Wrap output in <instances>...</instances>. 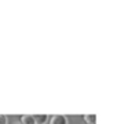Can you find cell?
Masks as SVG:
<instances>
[{
	"label": "cell",
	"mask_w": 128,
	"mask_h": 124,
	"mask_svg": "<svg viewBox=\"0 0 128 124\" xmlns=\"http://www.w3.org/2000/svg\"><path fill=\"white\" fill-rule=\"evenodd\" d=\"M34 120L36 124H47L50 120V116L48 114H34Z\"/></svg>",
	"instance_id": "cell-3"
},
{
	"label": "cell",
	"mask_w": 128,
	"mask_h": 124,
	"mask_svg": "<svg viewBox=\"0 0 128 124\" xmlns=\"http://www.w3.org/2000/svg\"><path fill=\"white\" fill-rule=\"evenodd\" d=\"M20 124H36L34 114H22L20 117Z\"/></svg>",
	"instance_id": "cell-2"
},
{
	"label": "cell",
	"mask_w": 128,
	"mask_h": 124,
	"mask_svg": "<svg viewBox=\"0 0 128 124\" xmlns=\"http://www.w3.org/2000/svg\"><path fill=\"white\" fill-rule=\"evenodd\" d=\"M83 120L86 124H96V116L95 114H84Z\"/></svg>",
	"instance_id": "cell-4"
},
{
	"label": "cell",
	"mask_w": 128,
	"mask_h": 124,
	"mask_svg": "<svg viewBox=\"0 0 128 124\" xmlns=\"http://www.w3.org/2000/svg\"><path fill=\"white\" fill-rule=\"evenodd\" d=\"M0 124H8V117L6 114H0Z\"/></svg>",
	"instance_id": "cell-5"
},
{
	"label": "cell",
	"mask_w": 128,
	"mask_h": 124,
	"mask_svg": "<svg viewBox=\"0 0 128 124\" xmlns=\"http://www.w3.org/2000/svg\"><path fill=\"white\" fill-rule=\"evenodd\" d=\"M17 124H18V123H17Z\"/></svg>",
	"instance_id": "cell-6"
},
{
	"label": "cell",
	"mask_w": 128,
	"mask_h": 124,
	"mask_svg": "<svg viewBox=\"0 0 128 124\" xmlns=\"http://www.w3.org/2000/svg\"><path fill=\"white\" fill-rule=\"evenodd\" d=\"M48 124H69V118L65 114H54L50 117Z\"/></svg>",
	"instance_id": "cell-1"
}]
</instances>
